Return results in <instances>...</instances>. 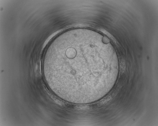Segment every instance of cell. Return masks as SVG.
I'll list each match as a JSON object with an SVG mask.
<instances>
[{"instance_id": "1", "label": "cell", "mask_w": 158, "mask_h": 126, "mask_svg": "<svg viewBox=\"0 0 158 126\" xmlns=\"http://www.w3.org/2000/svg\"><path fill=\"white\" fill-rule=\"evenodd\" d=\"M98 42L87 35L60 36L48 47L42 62L50 89L62 100L87 98L99 85L102 72L114 65L100 53Z\"/></svg>"}]
</instances>
